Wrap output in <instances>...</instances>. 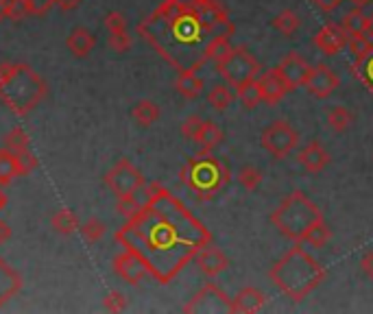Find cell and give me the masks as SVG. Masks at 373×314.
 <instances>
[{
  "instance_id": "obj_24",
  "label": "cell",
  "mask_w": 373,
  "mask_h": 314,
  "mask_svg": "<svg viewBox=\"0 0 373 314\" xmlns=\"http://www.w3.org/2000/svg\"><path fill=\"white\" fill-rule=\"evenodd\" d=\"M131 116L140 127H151L159 118V105L153 100H140V103L133 105Z\"/></svg>"
},
{
  "instance_id": "obj_3",
  "label": "cell",
  "mask_w": 373,
  "mask_h": 314,
  "mask_svg": "<svg viewBox=\"0 0 373 314\" xmlns=\"http://www.w3.org/2000/svg\"><path fill=\"white\" fill-rule=\"evenodd\" d=\"M325 268L299 242H295V247H290L268 271L270 282L293 301L306 299L325 282Z\"/></svg>"
},
{
  "instance_id": "obj_28",
  "label": "cell",
  "mask_w": 373,
  "mask_h": 314,
  "mask_svg": "<svg viewBox=\"0 0 373 314\" xmlns=\"http://www.w3.org/2000/svg\"><path fill=\"white\" fill-rule=\"evenodd\" d=\"M299 24H301V20H299V16H297L293 9H284L280 16L273 18V22H270V26H273L278 33L286 35V38L295 35V31L299 28Z\"/></svg>"
},
{
  "instance_id": "obj_21",
  "label": "cell",
  "mask_w": 373,
  "mask_h": 314,
  "mask_svg": "<svg viewBox=\"0 0 373 314\" xmlns=\"http://www.w3.org/2000/svg\"><path fill=\"white\" fill-rule=\"evenodd\" d=\"M350 70H352V75L369 90V94L373 96V44H371V48L362 57H358L352 63Z\"/></svg>"
},
{
  "instance_id": "obj_20",
  "label": "cell",
  "mask_w": 373,
  "mask_h": 314,
  "mask_svg": "<svg viewBox=\"0 0 373 314\" xmlns=\"http://www.w3.org/2000/svg\"><path fill=\"white\" fill-rule=\"evenodd\" d=\"M65 46L75 57H88L96 46V38L92 35V31H88L85 26H77V28H73L70 35H68Z\"/></svg>"
},
{
  "instance_id": "obj_16",
  "label": "cell",
  "mask_w": 373,
  "mask_h": 314,
  "mask_svg": "<svg viewBox=\"0 0 373 314\" xmlns=\"http://www.w3.org/2000/svg\"><path fill=\"white\" fill-rule=\"evenodd\" d=\"M194 262L208 277H216V275H221V273H225L229 268V258L219 247H214L212 242L206 244V247L196 253Z\"/></svg>"
},
{
  "instance_id": "obj_26",
  "label": "cell",
  "mask_w": 373,
  "mask_h": 314,
  "mask_svg": "<svg viewBox=\"0 0 373 314\" xmlns=\"http://www.w3.org/2000/svg\"><path fill=\"white\" fill-rule=\"evenodd\" d=\"M196 142L203 147V151H212L214 147H219L223 142V131L214 122L203 120V127L196 135Z\"/></svg>"
},
{
  "instance_id": "obj_12",
  "label": "cell",
  "mask_w": 373,
  "mask_h": 314,
  "mask_svg": "<svg viewBox=\"0 0 373 314\" xmlns=\"http://www.w3.org/2000/svg\"><path fill=\"white\" fill-rule=\"evenodd\" d=\"M114 273L122 279V282H127L131 286H138L140 282H145V279L151 275L147 264L127 249H122V253H118L114 258Z\"/></svg>"
},
{
  "instance_id": "obj_5",
  "label": "cell",
  "mask_w": 373,
  "mask_h": 314,
  "mask_svg": "<svg viewBox=\"0 0 373 314\" xmlns=\"http://www.w3.org/2000/svg\"><path fill=\"white\" fill-rule=\"evenodd\" d=\"M323 221V212L315 201H310L303 192L295 190L282 199V203L270 214V223L278 227L282 236L293 242H306L310 229Z\"/></svg>"
},
{
  "instance_id": "obj_10",
  "label": "cell",
  "mask_w": 373,
  "mask_h": 314,
  "mask_svg": "<svg viewBox=\"0 0 373 314\" xmlns=\"http://www.w3.org/2000/svg\"><path fill=\"white\" fill-rule=\"evenodd\" d=\"M145 174L135 168L129 159H118L105 174V186L116 194V197H129L145 184Z\"/></svg>"
},
{
  "instance_id": "obj_17",
  "label": "cell",
  "mask_w": 373,
  "mask_h": 314,
  "mask_svg": "<svg viewBox=\"0 0 373 314\" xmlns=\"http://www.w3.org/2000/svg\"><path fill=\"white\" fill-rule=\"evenodd\" d=\"M297 162H299V166H303V170H308L310 174H319L321 170L327 168V164L332 162V157H330V153L323 149L321 142L312 140V142H308L306 147H303V149L297 153Z\"/></svg>"
},
{
  "instance_id": "obj_32",
  "label": "cell",
  "mask_w": 373,
  "mask_h": 314,
  "mask_svg": "<svg viewBox=\"0 0 373 314\" xmlns=\"http://www.w3.org/2000/svg\"><path fill=\"white\" fill-rule=\"evenodd\" d=\"M236 179H238V184H241L247 192H253V190L260 188V184H262V179H264V174H262V170H258V168H253V166H243V168L238 170V174H236Z\"/></svg>"
},
{
  "instance_id": "obj_44",
  "label": "cell",
  "mask_w": 373,
  "mask_h": 314,
  "mask_svg": "<svg viewBox=\"0 0 373 314\" xmlns=\"http://www.w3.org/2000/svg\"><path fill=\"white\" fill-rule=\"evenodd\" d=\"M105 28L110 33H118V31H127V18L120 11H110L105 16Z\"/></svg>"
},
{
  "instance_id": "obj_2",
  "label": "cell",
  "mask_w": 373,
  "mask_h": 314,
  "mask_svg": "<svg viewBox=\"0 0 373 314\" xmlns=\"http://www.w3.org/2000/svg\"><path fill=\"white\" fill-rule=\"evenodd\" d=\"M138 35L177 73H196L206 66L210 61L208 46L219 38L177 0H164L138 24Z\"/></svg>"
},
{
  "instance_id": "obj_41",
  "label": "cell",
  "mask_w": 373,
  "mask_h": 314,
  "mask_svg": "<svg viewBox=\"0 0 373 314\" xmlns=\"http://www.w3.org/2000/svg\"><path fill=\"white\" fill-rule=\"evenodd\" d=\"M133 40H131V35L127 31H118V33H110V46L112 51L116 53H127L131 48Z\"/></svg>"
},
{
  "instance_id": "obj_23",
  "label": "cell",
  "mask_w": 373,
  "mask_h": 314,
  "mask_svg": "<svg viewBox=\"0 0 373 314\" xmlns=\"http://www.w3.org/2000/svg\"><path fill=\"white\" fill-rule=\"evenodd\" d=\"M203 88H206V83H203V79L196 77L194 73H179L177 79H175V90H177L184 98H188V100L199 98L201 92H203Z\"/></svg>"
},
{
  "instance_id": "obj_47",
  "label": "cell",
  "mask_w": 373,
  "mask_h": 314,
  "mask_svg": "<svg viewBox=\"0 0 373 314\" xmlns=\"http://www.w3.org/2000/svg\"><path fill=\"white\" fill-rule=\"evenodd\" d=\"M360 268H362V273H364L369 279H373V251H369V253L362 256V260H360Z\"/></svg>"
},
{
  "instance_id": "obj_15",
  "label": "cell",
  "mask_w": 373,
  "mask_h": 314,
  "mask_svg": "<svg viewBox=\"0 0 373 314\" xmlns=\"http://www.w3.org/2000/svg\"><path fill=\"white\" fill-rule=\"evenodd\" d=\"M258 88H260V94H262V103L266 105H278L288 92V83L284 81V77L280 75L278 68H270L266 73H260L258 75Z\"/></svg>"
},
{
  "instance_id": "obj_31",
  "label": "cell",
  "mask_w": 373,
  "mask_h": 314,
  "mask_svg": "<svg viewBox=\"0 0 373 314\" xmlns=\"http://www.w3.org/2000/svg\"><path fill=\"white\" fill-rule=\"evenodd\" d=\"M231 100H233V94L229 92L227 85L216 83V85H212V90L208 92L210 108H214V110H219V112H225V110L229 108V105H231Z\"/></svg>"
},
{
  "instance_id": "obj_50",
  "label": "cell",
  "mask_w": 373,
  "mask_h": 314,
  "mask_svg": "<svg viewBox=\"0 0 373 314\" xmlns=\"http://www.w3.org/2000/svg\"><path fill=\"white\" fill-rule=\"evenodd\" d=\"M7 7H9V0H0V20L7 18Z\"/></svg>"
},
{
  "instance_id": "obj_53",
  "label": "cell",
  "mask_w": 373,
  "mask_h": 314,
  "mask_svg": "<svg viewBox=\"0 0 373 314\" xmlns=\"http://www.w3.org/2000/svg\"><path fill=\"white\" fill-rule=\"evenodd\" d=\"M352 3H354V7H360L362 9V7H367L371 3V0H352Z\"/></svg>"
},
{
  "instance_id": "obj_18",
  "label": "cell",
  "mask_w": 373,
  "mask_h": 314,
  "mask_svg": "<svg viewBox=\"0 0 373 314\" xmlns=\"http://www.w3.org/2000/svg\"><path fill=\"white\" fill-rule=\"evenodd\" d=\"M22 291V275L0 258V308L7 305L18 293Z\"/></svg>"
},
{
  "instance_id": "obj_14",
  "label": "cell",
  "mask_w": 373,
  "mask_h": 314,
  "mask_svg": "<svg viewBox=\"0 0 373 314\" xmlns=\"http://www.w3.org/2000/svg\"><path fill=\"white\" fill-rule=\"evenodd\" d=\"M347 42H350V33L345 31L343 24H336V22L325 24V26L315 35V46H317L323 55H327V57L338 55L341 51H345V48H347Z\"/></svg>"
},
{
  "instance_id": "obj_40",
  "label": "cell",
  "mask_w": 373,
  "mask_h": 314,
  "mask_svg": "<svg viewBox=\"0 0 373 314\" xmlns=\"http://www.w3.org/2000/svg\"><path fill=\"white\" fill-rule=\"evenodd\" d=\"M103 305L107 312H122L127 310V297L120 291H110L103 299Z\"/></svg>"
},
{
  "instance_id": "obj_39",
  "label": "cell",
  "mask_w": 373,
  "mask_h": 314,
  "mask_svg": "<svg viewBox=\"0 0 373 314\" xmlns=\"http://www.w3.org/2000/svg\"><path fill=\"white\" fill-rule=\"evenodd\" d=\"M140 209V203L135 201V197L133 194H129V197H118V203H116V212L120 214V216H125V219H131L135 212Z\"/></svg>"
},
{
  "instance_id": "obj_19",
  "label": "cell",
  "mask_w": 373,
  "mask_h": 314,
  "mask_svg": "<svg viewBox=\"0 0 373 314\" xmlns=\"http://www.w3.org/2000/svg\"><path fill=\"white\" fill-rule=\"evenodd\" d=\"M233 303V312L238 314H256L264 308L266 303V295L262 291H258L256 286H245L238 295L231 299Z\"/></svg>"
},
{
  "instance_id": "obj_9",
  "label": "cell",
  "mask_w": 373,
  "mask_h": 314,
  "mask_svg": "<svg viewBox=\"0 0 373 314\" xmlns=\"http://www.w3.org/2000/svg\"><path fill=\"white\" fill-rule=\"evenodd\" d=\"M186 314H233V303L231 297H227V293L216 286L214 282H208L203 286L186 305H184Z\"/></svg>"
},
{
  "instance_id": "obj_27",
  "label": "cell",
  "mask_w": 373,
  "mask_h": 314,
  "mask_svg": "<svg viewBox=\"0 0 373 314\" xmlns=\"http://www.w3.org/2000/svg\"><path fill=\"white\" fill-rule=\"evenodd\" d=\"M28 16H38V3L36 0H9L7 20L20 22Z\"/></svg>"
},
{
  "instance_id": "obj_29",
  "label": "cell",
  "mask_w": 373,
  "mask_h": 314,
  "mask_svg": "<svg viewBox=\"0 0 373 314\" xmlns=\"http://www.w3.org/2000/svg\"><path fill=\"white\" fill-rule=\"evenodd\" d=\"M327 125H330L332 131L343 133L354 125V114L347 108H334V110L327 112Z\"/></svg>"
},
{
  "instance_id": "obj_48",
  "label": "cell",
  "mask_w": 373,
  "mask_h": 314,
  "mask_svg": "<svg viewBox=\"0 0 373 314\" xmlns=\"http://www.w3.org/2000/svg\"><path fill=\"white\" fill-rule=\"evenodd\" d=\"M11 225L7 223V221H3V219H0V244H5L9 238H11Z\"/></svg>"
},
{
  "instance_id": "obj_33",
  "label": "cell",
  "mask_w": 373,
  "mask_h": 314,
  "mask_svg": "<svg viewBox=\"0 0 373 314\" xmlns=\"http://www.w3.org/2000/svg\"><path fill=\"white\" fill-rule=\"evenodd\" d=\"M236 94H238L241 103L245 105L247 110H256L258 105L262 103V94H260V88H258V81H249L241 88H236Z\"/></svg>"
},
{
  "instance_id": "obj_37",
  "label": "cell",
  "mask_w": 373,
  "mask_h": 314,
  "mask_svg": "<svg viewBox=\"0 0 373 314\" xmlns=\"http://www.w3.org/2000/svg\"><path fill=\"white\" fill-rule=\"evenodd\" d=\"M330 240H332V229L325 225V221H321L319 225H315V227L310 229L308 238H306V242L310 244V247H317V249L325 247V244H327Z\"/></svg>"
},
{
  "instance_id": "obj_1",
  "label": "cell",
  "mask_w": 373,
  "mask_h": 314,
  "mask_svg": "<svg viewBox=\"0 0 373 314\" xmlns=\"http://www.w3.org/2000/svg\"><path fill=\"white\" fill-rule=\"evenodd\" d=\"M122 249L138 256L157 284L166 286L212 242V231L162 184L114 234Z\"/></svg>"
},
{
  "instance_id": "obj_7",
  "label": "cell",
  "mask_w": 373,
  "mask_h": 314,
  "mask_svg": "<svg viewBox=\"0 0 373 314\" xmlns=\"http://www.w3.org/2000/svg\"><path fill=\"white\" fill-rule=\"evenodd\" d=\"M216 70H219V75L227 81V85H231L233 90L249 83V81H256L258 75L262 73L260 61L249 53L247 46H236L225 61L216 63Z\"/></svg>"
},
{
  "instance_id": "obj_25",
  "label": "cell",
  "mask_w": 373,
  "mask_h": 314,
  "mask_svg": "<svg viewBox=\"0 0 373 314\" xmlns=\"http://www.w3.org/2000/svg\"><path fill=\"white\" fill-rule=\"evenodd\" d=\"M51 225L57 234L61 236H70L73 231H77L81 225H79V219L75 212H70V209H57V212L51 216Z\"/></svg>"
},
{
  "instance_id": "obj_42",
  "label": "cell",
  "mask_w": 373,
  "mask_h": 314,
  "mask_svg": "<svg viewBox=\"0 0 373 314\" xmlns=\"http://www.w3.org/2000/svg\"><path fill=\"white\" fill-rule=\"evenodd\" d=\"M201 127H203V120H201L199 116H188V118L182 122V135H184L186 140H194V142H196V135H199Z\"/></svg>"
},
{
  "instance_id": "obj_36",
  "label": "cell",
  "mask_w": 373,
  "mask_h": 314,
  "mask_svg": "<svg viewBox=\"0 0 373 314\" xmlns=\"http://www.w3.org/2000/svg\"><path fill=\"white\" fill-rule=\"evenodd\" d=\"M79 231H81V236L88 240V242H98L100 238L105 236V231H107V225L100 221V219H90V221H85L81 227H79Z\"/></svg>"
},
{
  "instance_id": "obj_13",
  "label": "cell",
  "mask_w": 373,
  "mask_h": 314,
  "mask_svg": "<svg viewBox=\"0 0 373 314\" xmlns=\"http://www.w3.org/2000/svg\"><path fill=\"white\" fill-rule=\"evenodd\" d=\"M338 85H341V79H338L334 70L325 63H319L310 70L303 88H306L315 98H330L338 90Z\"/></svg>"
},
{
  "instance_id": "obj_51",
  "label": "cell",
  "mask_w": 373,
  "mask_h": 314,
  "mask_svg": "<svg viewBox=\"0 0 373 314\" xmlns=\"http://www.w3.org/2000/svg\"><path fill=\"white\" fill-rule=\"evenodd\" d=\"M177 3H182L186 9H194L196 7V3H199V0H177Z\"/></svg>"
},
{
  "instance_id": "obj_34",
  "label": "cell",
  "mask_w": 373,
  "mask_h": 314,
  "mask_svg": "<svg viewBox=\"0 0 373 314\" xmlns=\"http://www.w3.org/2000/svg\"><path fill=\"white\" fill-rule=\"evenodd\" d=\"M231 51H233V46L229 44V38L219 35V38H214L208 46V59L214 61V63H221L231 55Z\"/></svg>"
},
{
  "instance_id": "obj_6",
  "label": "cell",
  "mask_w": 373,
  "mask_h": 314,
  "mask_svg": "<svg viewBox=\"0 0 373 314\" xmlns=\"http://www.w3.org/2000/svg\"><path fill=\"white\" fill-rule=\"evenodd\" d=\"M231 179L229 168L219 162L210 151H201L199 155L190 157L186 166L179 170V182L194 192L199 201L214 199Z\"/></svg>"
},
{
  "instance_id": "obj_45",
  "label": "cell",
  "mask_w": 373,
  "mask_h": 314,
  "mask_svg": "<svg viewBox=\"0 0 373 314\" xmlns=\"http://www.w3.org/2000/svg\"><path fill=\"white\" fill-rule=\"evenodd\" d=\"M312 5H315L317 9H321L323 14H330V11H334L336 7H341L343 0H312Z\"/></svg>"
},
{
  "instance_id": "obj_49",
  "label": "cell",
  "mask_w": 373,
  "mask_h": 314,
  "mask_svg": "<svg viewBox=\"0 0 373 314\" xmlns=\"http://www.w3.org/2000/svg\"><path fill=\"white\" fill-rule=\"evenodd\" d=\"M364 35H367V38L373 42V14L367 16V28H364Z\"/></svg>"
},
{
  "instance_id": "obj_22",
  "label": "cell",
  "mask_w": 373,
  "mask_h": 314,
  "mask_svg": "<svg viewBox=\"0 0 373 314\" xmlns=\"http://www.w3.org/2000/svg\"><path fill=\"white\" fill-rule=\"evenodd\" d=\"M18 177H20V168H18L16 153H11L7 147L0 149V188L11 186Z\"/></svg>"
},
{
  "instance_id": "obj_43",
  "label": "cell",
  "mask_w": 373,
  "mask_h": 314,
  "mask_svg": "<svg viewBox=\"0 0 373 314\" xmlns=\"http://www.w3.org/2000/svg\"><path fill=\"white\" fill-rule=\"evenodd\" d=\"M16 159H18V168H20V177L22 174H28L38 168V157L33 155L31 151H24V153H16Z\"/></svg>"
},
{
  "instance_id": "obj_38",
  "label": "cell",
  "mask_w": 373,
  "mask_h": 314,
  "mask_svg": "<svg viewBox=\"0 0 373 314\" xmlns=\"http://www.w3.org/2000/svg\"><path fill=\"white\" fill-rule=\"evenodd\" d=\"M371 40L367 38L364 33H354V35H350V42H347V48H350V53L354 55V59H358V57H362L369 48H371Z\"/></svg>"
},
{
  "instance_id": "obj_35",
  "label": "cell",
  "mask_w": 373,
  "mask_h": 314,
  "mask_svg": "<svg viewBox=\"0 0 373 314\" xmlns=\"http://www.w3.org/2000/svg\"><path fill=\"white\" fill-rule=\"evenodd\" d=\"M341 24L345 26V31H347L350 35H354V33H364V28H367V16L362 14L360 7H354L350 14H345V18H343Z\"/></svg>"
},
{
  "instance_id": "obj_11",
  "label": "cell",
  "mask_w": 373,
  "mask_h": 314,
  "mask_svg": "<svg viewBox=\"0 0 373 314\" xmlns=\"http://www.w3.org/2000/svg\"><path fill=\"white\" fill-rule=\"evenodd\" d=\"M278 70H280V75L284 77V81L288 83V88H290V92H293V90H297V88L306 85V79H308V75H310L312 66H310L306 59H303L299 53L290 51V53H286V55L280 59Z\"/></svg>"
},
{
  "instance_id": "obj_8",
  "label": "cell",
  "mask_w": 373,
  "mask_h": 314,
  "mask_svg": "<svg viewBox=\"0 0 373 314\" xmlns=\"http://www.w3.org/2000/svg\"><path fill=\"white\" fill-rule=\"evenodd\" d=\"M260 142L268 155H273L275 159H286L299 145V133L286 120H275L262 131Z\"/></svg>"
},
{
  "instance_id": "obj_46",
  "label": "cell",
  "mask_w": 373,
  "mask_h": 314,
  "mask_svg": "<svg viewBox=\"0 0 373 314\" xmlns=\"http://www.w3.org/2000/svg\"><path fill=\"white\" fill-rule=\"evenodd\" d=\"M51 7H59L61 11H73L81 5V0H48Z\"/></svg>"
},
{
  "instance_id": "obj_4",
  "label": "cell",
  "mask_w": 373,
  "mask_h": 314,
  "mask_svg": "<svg viewBox=\"0 0 373 314\" xmlns=\"http://www.w3.org/2000/svg\"><path fill=\"white\" fill-rule=\"evenodd\" d=\"M48 85L28 63H0V100L16 116H26L46 98Z\"/></svg>"
},
{
  "instance_id": "obj_30",
  "label": "cell",
  "mask_w": 373,
  "mask_h": 314,
  "mask_svg": "<svg viewBox=\"0 0 373 314\" xmlns=\"http://www.w3.org/2000/svg\"><path fill=\"white\" fill-rule=\"evenodd\" d=\"M5 147L11 151V153H24L28 151V145H31V137L26 135V131L22 127H14L7 135H5Z\"/></svg>"
},
{
  "instance_id": "obj_52",
  "label": "cell",
  "mask_w": 373,
  "mask_h": 314,
  "mask_svg": "<svg viewBox=\"0 0 373 314\" xmlns=\"http://www.w3.org/2000/svg\"><path fill=\"white\" fill-rule=\"evenodd\" d=\"M5 205H7V194H5V190L0 188V212L5 209Z\"/></svg>"
}]
</instances>
